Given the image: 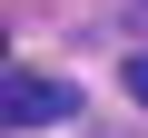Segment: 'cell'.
Masks as SVG:
<instances>
[{
  "mask_svg": "<svg viewBox=\"0 0 148 138\" xmlns=\"http://www.w3.org/2000/svg\"><path fill=\"white\" fill-rule=\"evenodd\" d=\"M69 109H79L69 79H40V69H10V79H0V118L10 128H59Z\"/></svg>",
  "mask_w": 148,
  "mask_h": 138,
  "instance_id": "cell-1",
  "label": "cell"
},
{
  "mask_svg": "<svg viewBox=\"0 0 148 138\" xmlns=\"http://www.w3.org/2000/svg\"><path fill=\"white\" fill-rule=\"evenodd\" d=\"M128 99H138V109H148V49H138V59H128Z\"/></svg>",
  "mask_w": 148,
  "mask_h": 138,
  "instance_id": "cell-2",
  "label": "cell"
}]
</instances>
